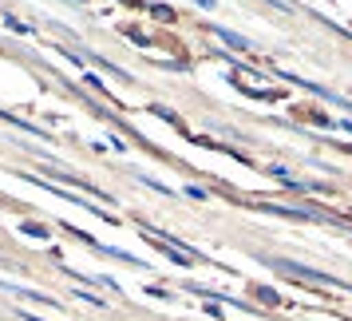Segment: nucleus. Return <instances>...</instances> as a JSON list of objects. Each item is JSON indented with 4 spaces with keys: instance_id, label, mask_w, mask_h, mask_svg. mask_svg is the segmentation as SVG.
I'll return each instance as SVG.
<instances>
[{
    "instance_id": "1",
    "label": "nucleus",
    "mask_w": 352,
    "mask_h": 321,
    "mask_svg": "<svg viewBox=\"0 0 352 321\" xmlns=\"http://www.w3.org/2000/svg\"><path fill=\"white\" fill-rule=\"evenodd\" d=\"M273 270L277 273H293V278H301V282H317V286H329V289H349L344 282H336V278H329V273L309 270V266H297V262H281V258H273Z\"/></svg>"
},
{
    "instance_id": "2",
    "label": "nucleus",
    "mask_w": 352,
    "mask_h": 321,
    "mask_svg": "<svg viewBox=\"0 0 352 321\" xmlns=\"http://www.w3.org/2000/svg\"><path fill=\"white\" fill-rule=\"evenodd\" d=\"M0 293H12V298H24V302H40V305H56L48 293H40V289H28V286H16V282H4V278H0Z\"/></svg>"
},
{
    "instance_id": "3",
    "label": "nucleus",
    "mask_w": 352,
    "mask_h": 321,
    "mask_svg": "<svg viewBox=\"0 0 352 321\" xmlns=\"http://www.w3.org/2000/svg\"><path fill=\"white\" fill-rule=\"evenodd\" d=\"M214 36H218V40H226L230 48H250V40H245V36H234L230 28H222V24H214Z\"/></svg>"
},
{
    "instance_id": "4",
    "label": "nucleus",
    "mask_w": 352,
    "mask_h": 321,
    "mask_svg": "<svg viewBox=\"0 0 352 321\" xmlns=\"http://www.w3.org/2000/svg\"><path fill=\"white\" fill-rule=\"evenodd\" d=\"M20 230H24V234H32V238H44V234H48L44 226H36V222H24V226H20Z\"/></svg>"
},
{
    "instance_id": "5",
    "label": "nucleus",
    "mask_w": 352,
    "mask_h": 321,
    "mask_svg": "<svg viewBox=\"0 0 352 321\" xmlns=\"http://www.w3.org/2000/svg\"><path fill=\"white\" fill-rule=\"evenodd\" d=\"M16 321H40V318H32V313H16Z\"/></svg>"
}]
</instances>
